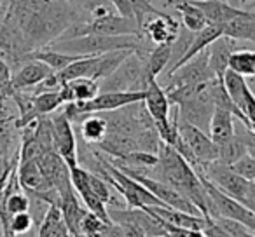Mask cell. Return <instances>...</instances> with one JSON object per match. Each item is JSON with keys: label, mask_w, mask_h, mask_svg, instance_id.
I'll return each instance as SVG.
<instances>
[{"label": "cell", "mask_w": 255, "mask_h": 237, "mask_svg": "<svg viewBox=\"0 0 255 237\" xmlns=\"http://www.w3.org/2000/svg\"><path fill=\"white\" fill-rule=\"evenodd\" d=\"M88 19L70 0H9L0 21V58L12 70L30 53L56 42L74 23Z\"/></svg>", "instance_id": "6da1fadb"}, {"label": "cell", "mask_w": 255, "mask_h": 237, "mask_svg": "<svg viewBox=\"0 0 255 237\" xmlns=\"http://www.w3.org/2000/svg\"><path fill=\"white\" fill-rule=\"evenodd\" d=\"M103 115L107 119V135L102 143L93 147L105 156L121 159L131 152H159L163 140L143 101L103 112Z\"/></svg>", "instance_id": "7a4b0ae2"}, {"label": "cell", "mask_w": 255, "mask_h": 237, "mask_svg": "<svg viewBox=\"0 0 255 237\" xmlns=\"http://www.w3.org/2000/svg\"><path fill=\"white\" fill-rule=\"evenodd\" d=\"M143 174H147L150 178H156V180H161L170 185V187H173L185 199H189L199 209V213L205 218H210L208 195H206L205 185H203L201 178L196 173L194 167L173 147L163 143L159 152H157V162L150 169H147Z\"/></svg>", "instance_id": "3957f363"}, {"label": "cell", "mask_w": 255, "mask_h": 237, "mask_svg": "<svg viewBox=\"0 0 255 237\" xmlns=\"http://www.w3.org/2000/svg\"><path fill=\"white\" fill-rule=\"evenodd\" d=\"M61 53L79 54V56H96V54L110 53V51H133L142 53L150 44L143 35H100V33H88V35L74 37V39L56 40L51 46Z\"/></svg>", "instance_id": "277c9868"}, {"label": "cell", "mask_w": 255, "mask_h": 237, "mask_svg": "<svg viewBox=\"0 0 255 237\" xmlns=\"http://www.w3.org/2000/svg\"><path fill=\"white\" fill-rule=\"evenodd\" d=\"M109 216L119 229L124 237H156L166 236L164 225L159 218L152 216L143 208H109Z\"/></svg>", "instance_id": "5b68a950"}, {"label": "cell", "mask_w": 255, "mask_h": 237, "mask_svg": "<svg viewBox=\"0 0 255 237\" xmlns=\"http://www.w3.org/2000/svg\"><path fill=\"white\" fill-rule=\"evenodd\" d=\"M149 82L145 65L136 53H131L121 63V67L100 80V91H143Z\"/></svg>", "instance_id": "8992f818"}, {"label": "cell", "mask_w": 255, "mask_h": 237, "mask_svg": "<svg viewBox=\"0 0 255 237\" xmlns=\"http://www.w3.org/2000/svg\"><path fill=\"white\" fill-rule=\"evenodd\" d=\"M217 75L212 72L208 63V51H201L199 54H196L192 60H189L187 63H184L182 67H178L173 74H170L164 79H157L164 91H171L175 87H180L185 84H196V82H205L210 79H215Z\"/></svg>", "instance_id": "52a82bcc"}, {"label": "cell", "mask_w": 255, "mask_h": 237, "mask_svg": "<svg viewBox=\"0 0 255 237\" xmlns=\"http://www.w3.org/2000/svg\"><path fill=\"white\" fill-rule=\"evenodd\" d=\"M178 133H180L184 143L189 147L192 157H194L196 166H205V164L215 162L219 159V145L210 138V135L198 126L191 124L187 121L178 119Z\"/></svg>", "instance_id": "ba28073f"}, {"label": "cell", "mask_w": 255, "mask_h": 237, "mask_svg": "<svg viewBox=\"0 0 255 237\" xmlns=\"http://www.w3.org/2000/svg\"><path fill=\"white\" fill-rule=\"evenodd\" d=\"M51 119V135H53L54 150L63 157L67 166L75 167L79 166L77 156V136L74 131V122L67 117L65 112H58L49 115Z\"/></svg>", "instance_id": "9c48e42d"}, {"label": "cell", "mask_w": 255, "mask_h": 237, "mask_svg": "<svg viewBox=\"0 0 255 237\" xmlns=\"http://www.w3.org/2000/svg\"><path fill=\"white\" fill-rule=\"evenodd\" d=\"M117 167V166H116ZM131 178H135L138 183H142L150 194H154L164 206L168 208H173V209H180V211H185V213H191V215H199V209L192 204L189 199H185L180 192H177L173 187H170L168 183L161 180H156V178H150L147 174H140V173H128Z\"/></svg>", "instance_id": "30bf717a"}, {"label": "cell", "mask_w": 255, "mask_h": 237, "mask_svg": "<svg viewBox=\"0 0 255 237\" xmlns=\"http://www.w3.org/2000/svg\"><path fill=\"white\" fill-rule=\"evenodd\" d=\"M180 21L175 19L168 12H159V14H150L143 19L142 23V35L147 39V42L152 46H161V44H171L178 35L180 30Z\"/></svg>", "instance_id": "8fae6325"}, {"label": "cell", "mask_w": 255, "mask_h": 237, "mask_svg": "<svg viewBox=\"0 0 255 237\" xmlns=\"http://www.w3.org/2000/svg\"><path fill=\"white\" fill-rule=\"evenodd\" d=\"M54 70L35 58H26L23 63L11 70V91H26L46 80Z\"/></svg>", "instance_id": "7c38bea8"}, {"label": "cell", "mask_w": 255, "mask_h": 237, "mask_svg": "<svg viewBox=\"0 0 255 237\" xmlns=\"http://www.w3.org/2000/svg\"><path fill=\"white\" fill-rule=\"evenodd\" d=\"M192 2L205 12L208 25L224 26L231 19L238 18V16H241L247 11V9H241L229 4L227 0H192Z\"/></svg>", "instance_id": "4fadbf2b"}, {"label": "cell", "mask_w": 255, "mask_h": 237, "mask_svg": "<svg viewBox=\"0 0 255 237\" xmlns=\"http://www.w3.org/2000/svg\"><path fill=\"white\" fill-rule=\"evenodd\" d=\"M16 174H18V183L23 190L28 195H35L40 192L53 190L47 183L46 176H44L42 169H40L37 160H26V162H18L16 167Z\"/></svg>", "instance_id": "5bb4252c"}, {"label": "cell", "mask_w": 255, "mask_h": 237, "mask_svg": "<svg viewBox=\"0 0 255 237\" xmlns=\"http://www.w3.org/2000/svg\"><path fill=\"white\" fill-rule=\"evenodd\" d=\"M238 40L231 39L227 35L219 37L217 40H213L206 51H208V63L212 72L217 75V79H222L224 74L227 70V61H229V56L233 51L238 49Z\"/></svg>", "instance_id": "9a60e30c"}, {"label": "cell", "mask_w": 255, "mask_h": 237, "mask_svg": "<svg viewBox=\"0 0 255 237\" xmlns=\"http://www.w3.org/2000/svg\"><path fill=\"white\" fill-rule=\"evenodd\" d=\"M234 113L226 106H215L210 119L208 135L217 145H222L234 136Z\"/></svg>", "instance_id": "2e32d148"}, {"label": "cell", "mask_w": 255, "mask_h": 237, "mask_svg": "<svg viewBox=\"0 0 255 237\" xmlns=\"http://www.w3.org/2000/svg\"><path fill=\"white\" fill-rule=\"evenodd\" d=\"M171 44H161V46H150L142 53H136L142 58L145 65V74L149 79H157L170 65Z\"/></svg>", "instance_id": "e0dca14e"}, {"label": "cell", "mask_w": 255, "mask_h": 237, "mask_svg": "<svg viewBox=\"0 0 255 237\" xmlns=\"http://www.w3.org/2000/svg\"><path fill=\"white\" fill-rule=\"evenodd\" d=\"M60 91L65 99V105L74 101H89L100 92V84L98 80H93L89 77H81L65 82Z\"/></svg>", "instance_id": "ac0fdd59"}, {"label": "cell", "mask_w": 255, "mask_h": 237, "mask_svg": "<svg viewBox=\"0 0 255 237\" xmlns=\"http://www.w3.org/2000/svg\"><path fill=\"white\" fill-rule=\"evenodd\" d=\"M173 9L178 12V18H180V25L184 28H187L189 32H201L208 21H206V16L198 5L192 2V0H175Z\"/></svg>", "instance_id": "d6986e66"}, {"label": "cell", "mask_w": 255, "mask_h": 237, "mask_svg": "<svg viewBox=\"0 0 255 237\" xmlns=\"http://www.w3.org/2000/svg\"><path fill=\"white\" fill-rule=\"evenodd\" d=\"M79 133L86 145H98L107 135V119L100 113H88L79 119Z\"/></svg>", "instance_id": "ffe728a7"}, {"label": "cell", "mask_w": 255, "mask_h": 237, "mask_svg": "<svg viewBox=\"0 0 255 237\" xmlns=\"http://www.w3.org/2000/svg\"><path fill=\"white\" fill-rule=\"evenodd\" d=\"M222 32L231 39L248 40V42L255 44V12L247 9L241 16L226 23L222 26Z\"/></svg>", "instance_id": "44dd1931"}, {"label": "cell", "mask_w": 255, "mask_h": 237, "mask_svg": "<svg viewBox=\"0 0 255 237\" xmlns=\"http://www.w3.org/2000/svg\"><path fill=\"white\" fill-rule=\"evenodd\" d=\"M37 237H74L56 204H47V211L39 225Z\"/></svg>", "instance_id": "7402d4cb"}, {"label": "cell", "mask_w": 255, "mask_h": 237, "mask_svg": "<svg viewBox=\"0 0 255 237\" xmlns=\"http://www.w3.org/2000/svg\"><path fill=\"white\" fill-rule=\"evenodd\" d=\"M247 154H248V147H247V128H245L243 133H234L233 138L227 140L222 145H219V159H217V162L233 166L236 160H240Z\"/></svg>", "instance_id": "603a6c76"}, {"label": "cell", "mask_w": 255, "mask_h": 237, "mask_svg": "<svg viewBox=\"0 0 255 237\" xmlns=\"http://www.w3.org/2000/svg\"><path fill=\"white\" fill-rule=\"evenodd\" d=\"M133 51H110V53H103L96 56V65L93 70V80H103L109 75H112L117 68L121 67L124 60H126Z\"/></svg>", "instance_id": "cb8c5ba5"}, {"label": "cell", "mask_w": 255, "mask_h": 237, "mask_svg": "<svg viewBox=\"0 0 255 237\" xmlns=\"http://www.w3.org/2000/svg\"><path fill=\"white\" fill-rule=\"evenodd\" d=\"M222 84H224V87H226L227 94H229L231 101H233L234 105H236L238 108L243 112L245 96H247V91L250 89L247 82H245V77L234 74L233 70H229V68H227L226 74H224V77H222ZM245 117H247V115H245ZM248 126H250V124H248Z\"/></svg>", "instance_id": "d4e9b609"}, {"label": "cell", "mask_w": 255, "mask_h": 237, "mask_svg": "<svg viewBox=\"0 0 255 237\" xmlns=\"http://www.w3.org/2000/svg\"><path fill=\"white\" fill-rule=\"evenodd\" d=\"M28 58H35V60H40L42 63H46L47 67H51L54 72L63 70L65 67L72 63V61L79 60V54H68V53H61L58 49H53V47H42L39 51H33V53L28 54Z\"/></svg>", "instance_id": "484cf974"}, {"label": "cell", "mask_w": 255, "mask_h": 237, "mask_svg": "<svg viewBox=\"0 0 255 237\" xmlns=\"http://www.w3.org/2000/svg\"><path fill=\"white\" fill-rule=\"evenodd\" d=\"M255 51L250 49H236L231 53L229 61H227V68L233 70L234 74L241 75V77H254L255 70Z\"/></svg>", "instance_id": "4316f807"}, {"label": "cell", "mask_w": 255, "mask_h": 237, "mask_svg": "<svg viewBox=\"0 0 255 237\" xmlns=\"http://www.w3.org/2000/svg\"><path fill=\"white\" fill-rule=\"evenodd\" d=\"M124 2L131 7L136 23L140 25V30H142V23H143V19H145L147 16L159 14V12H163V9H159V7H156V5H154L152 0H124Z\"/></svg>", "instance_id": "83f0119b"}, {"label": "cell", "mask_w": 255, "mask_h": 237, "mask_svg": "<svg viewBox=\"0 0 255 237\" xmlns=\"http://www.w3.org/2000/svg\"><path fill=\"white\" fill-rule=\"evenodd\" d=\"M33 227V218L28 211L16 213L11 216V222H9V230L5 234V237H18L26 234Z\"/></svg>", "instance_id": "f1b7e54d"}, {"label": "cell", "mask_w": 255, "mask_h": 237, "mask_svg": "<svg viewBox=\"0 0 255 237\" xmlns=\"http://www.w3.org/2000/svg\"><path fill=\"white\" fill-rule=\"evenodd\" d=\"M215 220V223L220 229L226 232L227 237H255V232L250 230L247 225L240 222H234V220H227V218H219V216H212Z\"/></svg>", "instance_id": "f546056e"}, {"label": "cell", "mask_w": 255, "mask_h": 237, "mask_svg": "<svg viewBox=\"0 0 255 237\" xmlns=\"http://www.w3.org/2000/svg\"><path fill=\"white\" fill-rule=\"evenodd\" d=\"M12 108H16V105L12 101L11 91H0V126H16V119L18 117L14 115Z\"/></svg>", "instance_id": "4dcf8cb0"}, {"label": "cell", "mask_w": 255, "mask_h": 237, "mask_svg": "<svg viewBox=\"0 0 255 237\" xmlns=\"http://www.w3.org/2000/svg\"><path fill=\"white\" fill-rule=\"evenodd\" d=\"M231 167H233L238 174H241L243 178H247V180L255 183V157L247 154V156H243L240 160H236Z\"/></svg>", "instance_id": "1f68e13d"}, {"label": "cell", "mask_w": 255, "mask_h": 237, "mask_svg": "<svg viewBox=\"0 0 255 237\" xmlns=\"http://www.w3.org/2000/svg\"><path fill=\"white\" fill-rule=\"evenodd\" d=\"M161 223H163L164 230H166V237H206V234L203 232V230L175 227V225H170V223L163 222V220H161Z\"/></svg>", "instance_id": "d6a6232c"}, {"label": "cell", "mask_w": 255, "mask_h": 237, "mask_svg": "<svg viewBox=\"0 0 255 237\" xmlns=\"http://www.w3.org/2000/svg\"><path fill=\"white\" fill-rule=\"evenodd\" d=\"M72 4L75 5V7L79 9V11H82L86 16L89 18V12L93 11V9H96L98 5H107V4H112L110 0H70Z\"/></svg>", "instance_id": "836d02e7"}, {"label": "cell", "mask_w": 255, "mask_h": 237, "mask_svg": "<svg viewBox=\"0 0 255 237\" xmlns=\"http://www.w3.org/2000/svg\"><path fill=\"white\" fill-rule=\"evenodd\" d=\"M0 91H11V68L0 58Z\"/></svg>", "instance_id": "e575fe53"}, {"label": "cell", "mask_w": 255, "mask_h": 237, "mask_svg": "<svg viewBox=\"0 0 255 237\" xmlns=\"http://www.w3.org/2000/svg\"><path fill=\"white\" fill-rule=\"evenodd\" d=\"M18 162V159L14 160V164ZM14 164H12V166H14ZM12 166H11V169H12ZM11 169L9 171H5L4 174H2V176H0V197H2V192H4V187H5V181H7V178H9V173H11Z\"/></svg>", "instance_id": "d590c367"}, {"label": "cell", "mask_w": 255, "mask_h": 237, "mask_svg": "<svg viewBox=\"0 0 255 237\" xmlns=\"http://www.w3.org/2000/svg\"><path fill=\"white\" fill-rule=\"evenodd\" d=\"M156 237H166V236H156Z\"/></svg>", "instance_id": "8d00e7d4"}, {"label": "cell", "mask_w": 255, "mask_h": 237, "mask_svg": "<svg viewBox=\"0 0 255 237\" xmlns=\"http://www.w3.org/2000/svg\"><path fill=\"white\" fill-rule=\"evenodd\" d=\"M254 70H255V65H254ZM254 77H255V75H254Z\"/></svg>", "instance_id": "74e56055"}, {"label": "cell", "mask_w": 255, "mask_h": 237, "mask_svg": "<svg viewBox=\"0 0 255 237\" xmlns=\"http://www.w3.org/2000/svg\"><path fill=\"white\" fill-rule=\"evenodd\" d=\"M0 237H4V236H0Z\"/></svg>", "instance_id": "f35d334b"}]
</instances>
